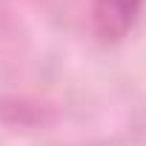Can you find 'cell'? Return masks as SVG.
<instances>
[{"mask_svg":"<svg viewBox=\"0 0 146 146\" xmlns=\"http://www.w3.org/2000/svg\"><path fill=\"white\" fill-rule=\"evenodd\" d=\"M146 0H92V23L95 35L103 43L123 40L140 17Z\"/></svg>","mask_w":146,"mask_h":146,"instance_id":"cell-1","label":"cell"}]
</instances>
